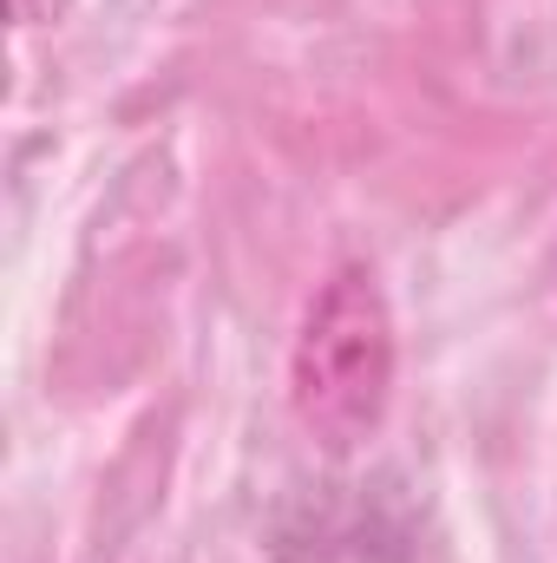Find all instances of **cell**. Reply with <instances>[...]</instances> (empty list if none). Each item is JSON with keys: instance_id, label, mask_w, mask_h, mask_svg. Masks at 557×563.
<instances>
[{"instance_id": "obj_1", "label": "cell", "mask_w": 557, "mask_h": 563, "mask_svg": "<svg viewBox=\"0 0 557 563\" xmlns=\"http://www.w3.org/2000/svg\"><path fill=\"white\" fill-rule=\"evenodd\" d=\"M381 380H387L381 308H374V288H361L348 276L321 301V314L308 321V341H302V413L321 426H361L374 420Z\"/></svg>"}]
</instances>
